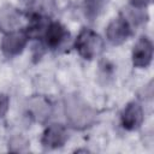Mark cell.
<instances>
[{
	"label": "cell",
	"instance_id": "cell-1",
	"mask_svg": "<svg viewBox=\"0 0 154 154\" xmlns=\"http://www.w3.org/2000/svg\"><path fill=\"white\" fill-rule=\"evenodd\" d=\"M64 113L67 123L78 130L90 128L97 120V111L77 94L64 97Z\"/></svg>",
	"mask_w": 154,
	"mask_h": 154
},
{
	"label": "cell",
	"instance_id": "cell-2",
	"mask_svg": "<svg viewBox=\"0 0 154 154\" xmlns=\"http://www.w3.org/2000/svg\"><path fill=\"white\" fill-rule=\"evenodd\" d=\"M75 49L83 59L91 60L103 51V40L93 29L83 28L75 40Z\"/></svg>",
	"mask_w": 154,
	"mask_h": 154
},
{
	"label": "cell",
	"instance_id": "cell-3",
	"mask_svg": "<svg viewBox=\"0 0 154 154\" xmlns=\"http://www.w3.org/2000/svg\"><path fill=\"white\" fill-rule=\"evenodd\" d=\"M132 34V24L128 20V18L122 13L117 18L112 19L106 28V38L112 45H122L124 43L130 35Z\"/></svg>",
	"mask_w": 154,
	"mask_h": 154
},
{
	"label": "cell",
	"instance_id": "cell-4",
	"mask_svg": "<svg viewBox=\"0 0 154 154\" xmlns=\"http://www.w3.org/2000/svg\"><path fill=\"white\" fill-rule=\"evenodd\" d=\"M25 112L30 119L36 123H45L53 113L52 102L42 95L31 96L25 105Z\"/></svg>",
	"mask_w": 154,
	"mask_h": 154
},
{
	"label": "cell",
	"instance_id": "cell-5",
	"mask_svg": "<svg viewBox=\"0 0 154 154\" xmlns=\"http://www.w3.org/2000/svg\"><path fill=\"white\" fill-rule=\"evenodd\" d=\"M28 35L25 30H14L7 32L0 43V49L4 53V55L12 58L23 52L28 43Z\"/></svg>",
	"mask_w": 154,
	"mask_h": 154
},
{
	"label": "cell",
	"instance_id": "cell-6",
	"mask_svg": "<svg viewBox=\"0 0 154 154\" xmlns=\"http://www.w3.org/2000/svg\"><path fill=\"white\" fill-rule=\"evenodd\" d=\"M132 64L135 67H148L153 60V42L148 36H141L134 45L131 53Z\"/></svg>",
	"mask_w": 154,
	"mask_h": 154
},
{
	"label": "cell",
	"instance_id": "cell-7",
	"mask_svg": "<svg viewBox=\"0 0 154 154\" xmlns=\"http://www.w3.org/2000/svg\"><path fill=\"white\" fill-rule=\"evenodd\" d=\"M69 138L67 129L61 124L48 125L41 136V144L47 149H57L63 147Z\"/></svg>",
	"mask_w": 154,
	"mask_h": 154
},
{
	"label": "cell",
	"instance_id": "cell-8",
	"mask_svg": "<svg viewBox=\"0 0 154 154\" xmlns=\"http://www.w3.org/2000/svg\"><path fill=\"white\" fill-rule=\"evenodd\" d=\"M144 119V113L141 103L138 101H130L126 103L120 114V124L125 130L134 131L137 130Z\"/></svg>",
	"mask_w": 154,
	"mask_h": 154
},
{
	"label": "cell",
	"instance_id": "cell-9",
	"mask_svg": "<svg viewBox=\"0 0 154 154\" xmlns=\"http://www.w3.org/2000/svg\"><path fill=\"white\" fill-rule=\"evenodd\" d=\"M70 37V32L60 22H49L42 38L47 48L55 51L60 48Z\"/></svg>",
	"mask_w": 154,
	"mask_h": 154
},
{
	"label": "cell",
	"instance_id": "cell-10",
	"mask_svg": "<svg viewBox=\"0 0 154 154\" xmlns=\"http://www.w3.org/2000/svg\"><path fill=\"white\" fill-rule=\"evenodd\" d=\"M22 12L12 5H4L0 7V31L7 34L18 30L22 24Z\"/></svg>",
	"mask_w": 154,
	"mask_h": 154
},
{
	"label": "cell",
	"instance_id": "cell-11",
	"mask_svg": "<svg viewBox=\"0 0 154 154\" xmlns=\"http://www.w3.org/2000/svg\"><path fill=\"white\" fill-rule=\"evenodd\" d=\"M106 0H84L83 1V12L84 16L89 20H94L101 13L102 8L105 7Z\"/></svg>",
	"mask_w": 154,
	"mask_h": 154
},
{
	"label": "cell",
	"instance_id": "cell-12",
	"mask_svg": "<svg viewBox=\"0 0 154 154\" xmlns=\"http://www.w3.org/2000/svg\"><path fill=\"white\" fill-rule=\"evenodd\" d=\"M28 146H29V141L20 135H16L11 137L8 141V148L11 152H25Z\"/></svg>",
	"mask_w": 154,
	"mask_h": 154
},
{
	"label": "cell",
	"instance_id": "cell-13",
	"mask_svg": "<svg viewBox=\"0 0 154 154\" xmlns=\"http://www.w3.org/2000/svg\"><path fill=\"white\" fill-rule=\"evenodd\" d=\"M8 107H10V97L8 95L4 94V93H0V119H2L7 111H8Z\"/></svg>",
	"mask_w": 154,
	"mask_h": 154
},
{
	"label": "cell",
	"instance_id": "cell-14",
	"mask_svg": "<svg viewBox=\"0 0 154 154\" xmlns=\"http://www.w3.org/2000/svg\"><path fill=\"white\" fill-rule=\"evenodd\" d=\"M150 1L152 0H130V5L135 8H144L150 4Z\"/></svg>",
	"mask_w": 154,
	"mask_h": 154
},
{
	"label": "cell",
	"instance_id": "cell-15",
	"mask_svg": "<svg viewBox=\"0 0 154 154\" xmlns=\"http://www.w3.org/2000/svg\"><path fill=\"white\" fill-rule=\"evenodd\" d=\"M22 1H30V0H22Z\"/></svg>",
	"mask_w": 154,
	"mask_h": 154
}]
</instances>
